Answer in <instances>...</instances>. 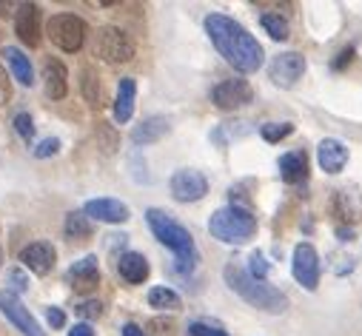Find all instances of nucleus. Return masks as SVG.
Returning a JSON list of instances; mask_svg holds the SVG:
<instances>
[{
	"mask_svg": "<svg viewBox=\"0 0 362 336\" xmlns=\"http://www.w3.org/2000/svg\"><path fill=\"white\" fill-rule=\"evenodd\" d=\"M206 35L214 43V49L226 57V63L243 74H254L265 60V52L257 43V37L228 15H220V12L209 15L206 18Z\"/></svg>",
	"mask_w": 362,
	"mask_h": 336,
	"instance_id": "f257e3e1",
	"label": "nucleus"
},
{
	"mask_svg": "<svg viewBox=\"0 0 362 336\" xmlns=\"http://www.w3.org/2000/svg\"><path fill=\"white\" fill-rule=\"evenodd\" d=\"M146 222H148L151 234L157 236V242H163L168 251H174L180 271H192L200 263V251L194 245V236L189 234V228L180 225L171 214H165L163 208H148L146 211Z\"/></svg>",
	"mask_w": 362,
	"mask_h": 336,
	"instance_id": "f03ea898",
	"label": "nucleus"
},
{
	"mask_svg": "<svg viewBox=\"0 0 362 336\" xmlns=\"http://www.w3.org/2000/svg\"><path fill=\"white\" fill-rule=\"evenodd\" d=\"M223 277H226V285H228L237 296H243L251 308H257V311L283 313V311L288 308V296H286L280 288L268 285V282H262V280H254L248 271H243V268L234 265V263L226 265Z\"/></svg>",
	"mask_w": 362,
	"mask_h": 336,
	"instance_id": "7ed1b4c3",
	"label": "nucleus"
},
{
	"mask_svg": "<svg viewBox=\"0 0 362 336\" xmlns=\"http://www.w3.org/2000/svg\"><path fill=\"white\" fill-rule=\"evenodd\" d=\"M209 234L226 245H243L257 234V217L245 205L217 208L209 220Z\"/></svg>",
	"mask_w": 362,
	"mask_h": 336,
	"instance_id": "20e7f679",
	"label": "nucleus"
},
{
	"mask_svg": "<svg viewBox=\"0 0 362 336\" xmlns=\"http://www.w3.org/2000/svg\"><path fill=\"white\" fill-rule=\"evenodd\" d=\"M137 46L132 40L129 32H123L120 26H100L98 35H95V54L103 60V63H129L134 57Z\"/></svg>",
	"mask_w": 362,
	"mask_h": 336,
	"instance_id": "39448f33",
	"label": "nucleus"
},
{
	"mask_svg": "<svg viewBox=\"0 0 362 336\" xmlns=\"http://www.w3.org/2000/svg\"><path fill=\"white\" fill-rule=\"evenodd\" d=\"M46 32H49V40L60 49V52H80L83 49V40H86V20L77 18V15H52L49 23H46Z\"/></svg>",
	"mask_w": 362,
	"mask_h": 336,
	"instance_id": "423d86ee",
	"label": "nucleus"
},
{
	"mask_svg": "<svg viewBox=\"0 0 362 336\" xmlns=\"http://www.w3.org/2000/svg\"><path fill=\"white\" fill-rule=\"evenodd\" d=\"M0 313H4L23 336H46V330L40 328V322L29 313V308L21 302V296L12 294L9 288L0 291Z\"/></svg>",
	"mask_w": 362,
	"mask_h": 336,
	"instance_id": "0eeeda50",
	"label": "nucleus"
},
{
	"mask_svg": "<svg viewBox=\"0 0 362 336\" xmlns=\"http://www.w3.org/2000/svg\"><path fill=\"white\" fill-rule=\"evenodd\" d=\"M251 100H254V92L248 86V80H243V77H228L211 89V103L223 112H237V109L248 106Z\"/></svg>",
	"mask_w": 362,
	"mask_h": 336,
	"instance_id": "6e6552de",
	"label": "nucleus"
},
{
	"mask_svg": "<svg viewBox=\"0 0 362 336\" xmlns=\"http://www.w3.org/2000/svg\"><path fill=\"white\" fill-rule=\"evenodd\" d=\"M303 74H305V57L300 52H280L268 63V77L280 89H291Z\"/></svg>",
	"mask_w": 362,
	"mask_h": 336,
	"instance_id": "1a4fd4ad",
	"label": "nucleus"
},
{
	"mask_svg": "<svg viewBox=\"0 0 362 336\" xmlns=\"http://www.w3.org/2000/svg\"><path fill=\"white\" fill-rule=\"evenodd\" d=\"M168 188L177 203H200L209 194V180L194 168H180V172L171 174Z\"/></svg>",
	"mask_w": 362,
	"mask_h": 336,
	"instance_id": "9d476101",
	"label": "nucleus"
},
{
	"mask_svg": "<svg viewBox=\"0 0 362 336\" xmlns=\"http://www.w3.org/2000/svg\"><path fill=\"white\" fill-rule=\"evenodd\" d=\"M291 274L305 291H317V285H320V254H317V248L311 242H300L294 248Z\"/></svg>",
	"mask_w": 362,
	"mask_h": 336,
	"instance_id": "9b49d317",
	"label": "nucleus"
},
{
	"mask_svg": "<svg viewBox=\"0 0 362 336\" xmlns=\"http://www.w3.org/2000/svg\"><path fill=\"white\" fill-rule=\"evenodd\" d=\"M15 32L21 37V43H26L29 49L40 46V35H43V12L37 4H21L15 12Z\"/></svg>",
	"mask_w": 362,
	"mask_h": 336,
	"instance_id": "f8f14e48",
	"label": "nucleus"
},
{
	"mask_svg": "<svg viewBox=\"0 0 362 336\" xmlns=\"http://www.w3.org/2000/svg\"><path fill=\"white\" fill-rule=\"evenodd\" d=\"M21 263L26 271H32L35 277H46L52 274L54 263H57V251L52 242L46 239H37V242H29L23 251H21Z\"/></svg>",
	"mask_w": 362,
	"mask_h": 336,
	"instance_id": "ddd939ff",
	"label": "nucleus"
},
{
	"mask_svg": "<svg viewBox=\"0 0 362 336\" xmlns=\"http://www.w3.org/2000/svg\"><path fill=\"white\" fill-rule=\"evenodd\" d=\"M83 214L88 220H98V222H109V225H120V222H129L132 220V208L120 200H112V197H98V200H88L83 205Z\"/></svg>",
	"mask_w": 362,
	"mask_h": 336,
	"instance_id": "4468645a",
	"label": "nucleus"
},
{
	"mask_svg": "<svg viewBox=\"0 0 362 336\" xmlns=\"http://www.w3.org/2000/svg\"><path fill=\"white\" fill-rule=\"evenodd\" d=\"M66 280H69V285H71L77 294H92V291L100 285L98 257H95V254H88V257L77 260V263L66 271Z\"/></svg>",
	"mask_w": 362,
	"mask_h": 336,
	"instance_id": "2eb2a0df",
	"label": "nucleus"
},
{
	"mask_svg": "<svg viewBox=\"0 0 362 336\" xmlns=\"http://www.w3.org/2000/svg\"><path fill=\"white\" fill-rule=\"evenodd\" d=\"M317 162L325 174H339L348 162V145L337 137H325L317 145Z\"/></svg>",
	"mask_w": 362,
	"mask_h": 336,
	"instance_id": "dca6fc26",
	"label": "nucleus"
},
{
	"mask_svg": "<svg viewBox=\"0 0 362 336\" xmlns=\"http://www.w3.org/2000/svg\"><path fill=\"white\" fill-rule=\"evenodd\" d=\"M43 86L52 100H63L69 95V68L57 57L43 60Z\"/></svg>",
	"mask_w": 362,
	"mask_h": 336,
	"instance_id": "f3484780",
	"label": "nucleus"
},
{
	"mask_svg": "<svg viewBox=\"0 0 362 336\" xmlns=\"http://www.w3.org/2000/svg\"><path fill=\"white\" fill-rule=\"evenodd\" d=\"M168 131H171L168 120L160 117V114H151V117H146L140 126H134V131H132V143H134V145H154V143H160Z\"/></svg>",
	"mask_w": 362,
	"mask_h": 336,
	"instance_id": "a211bd4d",
	"label": "nucleus"
},
{
	"mask_svg": "<svg viewBox=\"0 0 362 336\" xmlns=\"http://www.w3.org/2000/svg\"><path fill=\"white\" fill-rule=\"evenodd\" d=\"M280 177L288 183V186H300L308 180V157L305 151H288L280 157Z\"/></svg>",
	"mask_w": 362,
	"mask_h": 336,
	"instance_id": "6ab92c4d",
	"label": "nucleus"
},
{
	"mask_svg": "<svg viewBox=\"0 0 362 336\" xmlns=\"http://www.w3.org/2000/svg\"><path fill=\"white\" fill-rule=\"evenodd\" d=\"M117 271L129 285H140L148 280V260L143 254H137V251H126L117 260Z\"/></svg>",
	"mask_w": 362,
	"mask_h": 336,
	"instance_id": "aec40b11",
	"label": "nucleus"
},
{
	"mask_svg": "<svg viewBox=\"0 0 362 336\" xmlns=\"http://www.w3.org/2000/svg\"><path fill=\"white\" fill-rule=\"evenodd\" d=\"M134 100H137V83L134 77H123L117 86V97H115V120L117 123H129L134 114Z\"/></svg>",
	"mask_w": 362,
	"mask_h": 336,
	"instance_id": "412c9836",
	"label": "nucleus"
},
{
	"mask_svg": "<svg viewBox=\"0 0 362 336\" xmlns=\"http://www.w3.org/2000/svg\"><path fill=\"white\" fill-rule=\"evenodd\" d=\"M4 57H6V63H9L12 74H15V80L32 89V86H35V68H32V60H29L18 46H6V49H4Z\"/></svg>",
	"mask_w": 362,
	"mask_h": 336,
	"instance_id": "4be33fe9",
	"label": "nucleus"
},
{
	"mask_svg": "<svg viewBox=\"0 0 362 336\" xmlns=\"http://www.w3.org/2000/svg\"><path fill=\"white\" fill-rule=\"evenodd\" d=\"M80 89H83V97L88 100V106H106L103 100V86H100V77L95 74V68H83V80H80Z\"/></svg>",
	"mask_w": 362,
	"mask_h": 336,
	"instance_id": "5701e85b",
	"label": "nucleus"
},
{
	"mask_svg": "<svg viewBox=\"0 0 362 336\" xmlns=\"http://www.w3.org/2000/svg\"><path fill=\"white\" fill-rule=\"evenodd\" d=\"M63 231H66L69 239H88V236H92V231H95V225H92V220H88L83 211H71V214H66Z\"/></svg>",
	"mask_w": 362,
	"mask_h": 336,
	"instance_id": "b1692460",
	"label": "nucleus"
},
{
	"mask_svg": "<svg viewBox=\"0 0 362 336\" xmlns=\"http://www.w3.org/2000/svg\"><path fill=\"white\" fill-rule=\"evenodd\" d=\"M148 305H151L154 311H177L180 305H183V299H180L177 291H171V288H165V285H154V288L148 291Z\"/></svg>",
	"mask_w": 362,
	"mask_h": 336,
	"instance_id": "393cba45",
	"label": "nucleus"
},
{
	"mask_svg": "<svg viewBox=\"0 0 362 336\" xmlns=\"http://www.w3.org/2000/svg\"><path fill=\"white\" fill-rule=\"evenodd\" d=\"M259 23H262V29L268 32V37L271 40H288V20L283 18V15H277V12H265L262 18H259Z\"/></svg>",
	"mask_w": 362,
	"mask_h": 336,
	"instance_id": "a878e982",
	"label": "nucleus"
},
{
	"mask_svg": "<svg viewBox=\"0 0 362 336\" xmlns=\"http://www.w3.org/2000/svg\"><path fill=\"white\" fill-rule=\"evenodd\" d=\"M95 137H98V148H100L103 154H115V151L120 148V137H117L115 126H112V123H106V120H100V123H98Z\"/></svg>",
	"mask_w": 362,
	"mask_h": 336,
	"instance_id": "bb28decb",
	"label": "nucleus"
},
{
	"mask_svg": "<svg viewBox=\"0 0 362 336\" xmlns=\"http://www.w3.org/2000/svg\"><path fill=\"white\" fill-rule=\"evenodd\" d=\"M259 134L265 143H280L288 134H294V123H265V126H259Z\"/></svg>",
	"mask_w": 362,
	"mask_h": 336,
	"instance_id": "cd10ccee",
	"label": "nucleus"
},
{
	"mask_svg": "<svg viewBox=\"0 0 362 336\" xmlns=\"http://www.w3.org/2000/svg\"><path fill=\"white\" fill-rule=\"evenodd\" d=\"M15 131H18V137H21L23 143H32V140H35V123H32V117H29L26 112H21V114L15 117Z\"/></svg>",
	"mask_w": 362,
	"mask_h": 336,
	"instance_id": "c85d7f7f",
	"label": "nucleus"
},
{
	"mask_svg": "<svg viewBox=\"0 0 362 336\" xmlns=\"http://www.w3.org/2000/svg\"><path fill=\"white\" fill-rule=\"evenodd\" d=\"M248 274H251L254 280H262V282H265V277H268V263H265V257L259 254V251H254L251 260H248Z\"/></svg>",
	"mask_w": 362,
	"mask_h": 336,
	"instance_id": "c756f323",
	"label": "nucleus"
},
{
	"mask_svg": "<svg viewBox=\"0 0 362 336\" xmlns=\"http://www.w3.org/2000/svg\"><path fill=\"white\" fill-rule=\"evenodd\" d=\"M77 313H80L83 319H100V316H103V302H98V299H86V302L77 305Z\"/></svg>",
	"mask_w": 362,
	"mask_h": 336,
	"instance_id": "7c9ffc66",
	"label": "nucleus"
},
{
	"mask_svg": "<svg viewBox=\"0 0 362 336\" xmlns=\"http://www.w3.org/2000/svg\"><path fill=\"white\" fill-rule=\"evenodd\" d=\"M6 280H9V291H12V294H23V291H29V277H26L23 271H9Z\"/></svg>",
	"mask_w": 362,
	"mask_h": 336,
	"instance_id": "2f4dec72",
	"label": "nucleus"
},
{
	"mask_svg": "<svg viewBox=\"0 0 362 336\" xmlns=\"http://www.w3.org/2000/svg\"><path fill=\"white\" fill-rule=\"evenodd\" d=\"M189 333H192V336H228L223 328L209 325V322H194V325L189 328Z\"/></svg>",
	"mask_w": 362,
	"mask_h": 336,
	"instance_id": "473e14b6",
	"label": "nucleus"
},
{
	"mask_svg": "<svg viewBox=\"0 0 362 336\" xmlns=\"http://www.w3.org/2000/svg\"><path fill=\"white\" fill-rule=\"evenodd\" d=\"M60 151V140L57 137H49V140H43L37 148H35V157L37 160H46V157H54Z\"/></svg>",
	"mask_w": 362,
	"mask_h": 336,
	"instance_id": "72a5a7b5",
	"label": "nucleus"
},
{
	"mask_svg": "<svg viewBox=\"0 0 362 336\" xmlns=\"http://www.w3.org/2000/svg\"><path fill=\"white\" fill-rule=\"evenodd\" d=\"M12 100V80L6 74V68L0 66V106H6Z\"/></svg>",
	"mask_w": 362,
	"mask_h": 336,
	"instance_id": "f704fd0d",
	"label": "nucleus"
},
{
	"mask_svg": "<svg viewBox=\"0 0 362 336\" xmlns=\"http://www.w3.org/2000/svg\"><path fill=\"white\" fill-rule=\"evenodd\" d=\"M46 319H49V325L52 328H66V313L60 311V308H46Z\"/></svg>",
	"mask_w": 362,
	"mask_h": 336,
	"instance_id": "c9c22d12",
	"label": "nucleus"
},
{
	"mask_svg": "<svg viewBox=\"0 0 362 336\" xmlns=\"http://www.w3.org/2000/svg\"><path fill=\"white\" fill-rule=\"evenodd\" d=\"M351 60H354V49L348 46V49H342V52L337 54V60H334V68H337V71H342V68H345Z\"/></svg>",
	"mask_w": 362,
	"mask_h": 336,
	"instance_id": "e433bc0d",
	"label": "nucleus"
},
{
	"mask_svg": "<svg viewBox=\"0 0 362 336\" xmlns=\"http://www.w3.org/2000/svg\"><path fill=\"white\" fill-rule=\"evenodd\" d=\"M69 336H95V330H92V325H88V322H80V325H74L69 330Z\"/></svg>",
	"mask_w": 362,
	"mask_h": 336,
	"instance_id": "4c0bfd02",
	"label": "nucleus"
},
{
	"mask_svg": "<svg viewBox=\"0 0 362 336\" xmlns=\"http://www.w3.org/2000/svg\"><path fill=\"white\" fill-rule=\"evenodd\" d=\"M123 336H148V333H146L140 325H134V322H126V325H123Z\"/></svg>",
	"mask_w": 362,
	"mask_h": 336,
	"instance_id": "58836bf2",
	"label": "nucleus"
},
{
	"mask_svg": "<svg viewBox=\"0 0 362 336\" xmlns=\"http://www.w3.org/2000/svg\"><path fill=\"white\" fill-rule=\"evenodd\" d=\"M337 236H339V239H351V236H354V231H351V228H339V231H337Z\"/></svg>",
	"mask_w": 362,
	"mask_h": 336,
	"instance_id": "ea45409f",
	"label": "nucleus"
},
{
	"mask_svg": "<svg viewBox=\"0 0 362 336\" xmlns=\"http://www.w3.org/2000/svg\"><path fill=\"white\" fill-rule=\"evenodd\" d=\"M0 268H4V245H0Z\"/></svg>",
	"mask_w": 362,
	"mask_h": 336,
	"instance_id": "a19ab883",
	"label": "nucleus"
}]
</instances>
